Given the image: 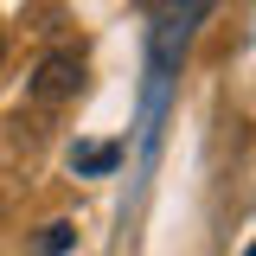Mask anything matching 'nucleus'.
Instances as JSON below:
<instances>
[{
    "mask_svg": "<svg viewBox=\"0 0 256 256\" xmlns=\"http://www.w3.org/2000/svg\"><path fill=\"white\" fill-rule=\"evenodd\" d=\"M77 90H84V58L77 52H52V58L32 70V102H45V109L70 102Z\"/></svg>",
    "mask_w": 256,
    "mask_h": 256,
    "instance_id": "nucleus-1",
    "label": "nucleus"
},
{
    "mask_svg": "<svg viewBox=\"0 0 256 256\" xmlns=\"http://www.w3.org/2000/svg\"><path fill=\"white\" fill-rule=\"evenodd\" d=\"M70 166H77V173H102V166H116V148H77Z\"/></svg>",
    "mask_w": 256,
    "mask_h": 256,
    "instance_id": "nucleus-2",
    "label": "nucleus"
},
{
    "mask_svg": "<svg viewBox=\"0 0 256 256\" xmlns=\"http://www.w3.org/2000/svg\"><path fill=\"white\" fill-rule=\"evenodd\" d=\"M64 244H70V224H45V237H38L32 256H64Z\"/></svg>",
    "mask_w": 256,
    "mask_h": 256,
    "instance_id": "nucleus-3",
    "label": "nucleus"
},
{
    "mask_svg": "<svg viewBox=\"0 0 256 256\" xmlns=\"http://www.w3.org/2000/svg\"><path fill=\"white\" fill-rule=\"evenodd\" d=\"M0 58H6V38H0Z\"/></svg>",
    "mask_w": 256,
    "mask_h": 256,
    "instance_id": "nucleus-4",
    "label": "nucleus"
},
{
    "mask_svg": "<svg viewBox=\"0 0 256 256\" xmlns=\"http://www.w3.org/2000/svg\"><path fill=\"white\" fill-rule=\"evenodd\" d=\"M244 256H256V244H250V250H244Z\"/></svg>",
    "mask_w": 256,
    "mask_h": 256,
    "instance_id": "nucleus-5",
    "label": "nucleus"
}]
</instances>
